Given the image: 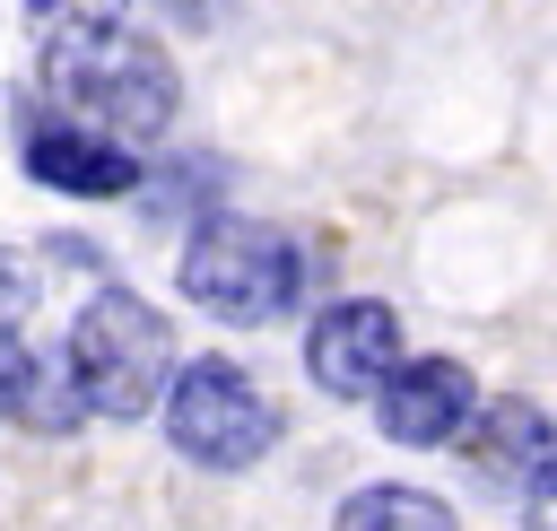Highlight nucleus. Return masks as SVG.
<instances>
[{
  "mask_svg": "<svg viewBox=\"0 0 557 531\" xmlns=\"http://www.w3.org/2000/svg\"><path fill=\"white\" fill-rule=\"evenodd\" d=\"M17 157H26V174L44 192H70V200H131L139 192V148L113 139V131H96V122H70V113L26 122Z\"/></svg>",
  "mask_w": 557,
  "mask_h": 531,
  "instance_id": "nucleus-6",
  "label": "nucleus"
},
{
  "mask_svg": "<svg viewBox=\"0 0 557 531\" xmlns=\"http://www.w3.org/2000/svg\"><path fill=\"white\" fill-rule=\"evenodd\" d=\"M548 453H557V427H548V409L522 400V392L479 400V418L461 427V470H470L479 487H531V470H540Z\"/></svg>",
  "mask_w": 557,
  "mask_h": 531,
  "instance_id": "nucleus-8",
  "label": "nucleus"
},
{
  "mask_svg": "<svg viewBox=\"0 0 557 531\" xmlns=\"http://www.w3.org/2000/svg\"><path fill=\"white\" fill-rule=\"evenodd\" d=\"M165 435L200 470H252L278 444V409L261 400V383L235 357H191L165 392Z\"/></svg>",
  "mask_w": 557,
  "mask_h": 531,
  "instance_id": "nucleus-4",
  "label": "nucleus"
},
{
  "mask_svg": "<svg viewBox=\"0 0 557 531\" xmlns=\"http://www.w3.org/2000/svg\"><path fill=\"white\" fill-rule=\"evenodd\" d=\"M26 374H35V357H26L17 322H0V427L17 418V400H26Z\"/></svg>",
  "mask_w": 557,
  "mask_h": 531,
  "instance_id": "nucleus-12",
  "label": "nucleus"
},
{
  "mask_svg": "<svg viewBox=\"0 0 557 531\" xmlns=\"http://www.w3.org/2000/svg\"><path fill=\"white\" fill-rule=\"evenodd\" d=\"M174 287L200 305V313H218V322H287L296 313V296H305V252H296V235L287 226H270V218H200L191 226V244H183V261H174Z\"/></svg>",
  "mask_w": 557,
  "mask_h": 531,
  "instance_id": "nucleus-2",
  "label": "nucleus"
},
{
  "mask_svg": "<svg viewBox=\"0 0 557 531\" xmlns=\"http://www.w3.org/2000/svg\"><path fill=\"white\" fill-rule=\"evenodd\" d=\"M131 0H26V35L35 44H70V35H104L122 26Z\"/></svg>",
  "mask_w": 557,
  "mask_h": 531,
  "instance_id": "nucleus-11",
  "label": "nucleus"
},
{
  "mask_svg": "<svg viewBox=\"0 0 557 531\" xmlns=\"http://www.w3.org/2000/svg\"><path fill=\"white\" fill-rule=\"evenodd\" d=\"M61 348H70V366H78L96 418H148V409H165V392H174V374H183L174 322H165L148 296H131V287H96V296L78 305V322H70Z\"/></svg>",
  "mask_w": 557,
  "mask_h": 531,
  "instance_id": "nucleus-3",
  "label": "nucleus"
},
{
  "mask_svg": "<svg viewBox=\"0 0 557 531\" xmlns=\"http://www.w3.org/2000/svg\"><path fill=\"white\" fill-rule=\"evenodd\" d=\"M479 418V383L461 357H400V374L374 392V427L409 453H435V444H461V427Z\"/></svg>",
  "mask_w": 557,
  "mask_h": 531,
  "instance_id": "nucleus-7",
  "label": "nucleus"
},
{
  "mask_svg": "<svg viewBox=\"0 0 557 531\" xmlns=\"http://www.w3.org/2000/svg\"><path fill=\"white\" fill-rule=\"evenodd\" d=\"M305 374L331 392V400H374L392 374H400V313L383 296H339L313 313L305 331Z\"/></svg>",
  "mask_w": 557,
  "mask_h": 531,
  "instance_id": "nucleus-5",
  "label": "nucleus"
},
{
  "mask_svg": "<svg viewBox=\"0 0 557 531\" xmlns=\"http://www.w3.org/2000/svg\"><path fill=\"white\" fill-rule=\"evenodd\" d=\"M331 531H453V505L426 496V487H400V479H374L357 496H339Z\"/></svg>",
  "mask_w": 557,
  "mask_h": 531,
  "instance_id": "nucleus-9",
  "label": "nucleus"
},
{
  "mask_svg": "<svg viewBox=\"0 0 557 531\" xmlns=\"http://www.w3.org/2000/svg\"><path fill=\"white\" fill-rule=\"evenodd\" d=\"M35 52H44V96L70 122H96V131H113L131 148L165 139V122L183 104V78L148 35L104 26V35H70V44H35Z\"/></svg>",
  "mask_w": 557,
  "mask_h": 531,
  "instance_id": "nucleus-1",
  "label": "nucleus"
},
{
  "mask_svg": "<svg viewBox=\"0 0 557 531\" xmlns=\"http://www.w3.org/2000/svg\"><path fill=\"white\" fill-rule=\"evenodd\" d=\"M17 418H26L35 435H70V427L87 418V383H78L70 348H61V357H35V374H26V400H17Z\"/></svg>",
  "mask_w": 557,
  "mask_h": 531,
  "instance_id": "nucleus-10",
  "label": "nucleus"
},
{
  "mask_svg": "<svg viewBox=\"0 0 557 531\" xmlns=\"http://www.w3.org/2000/svg\"><path fill=\"white\" fill-rule=\"evenodd\" d=\"M26 305H35V270H26V261L0 244V322H17Z\"/></svg>",
  "mask_w": 557,
  "mask_h": 531,
  "instance_id": "nucleus-14",
  "label": "nucleus"
},
{
  "mask_svg": "<svg viewBox=\"0 0 557 531\" xmlns=\"http://www.w3.org/2000/svg\"><path fill=\"white\" fill-rule=\"evenodd\" d=\"M522 531H557V453L531 470V487H522Z\"/></svg>",
  "mask_w": 557,
  "mask_h": 531,
  "instance_id": "nucleus-13",
  "label": "nucleus"
}]
</instances>
